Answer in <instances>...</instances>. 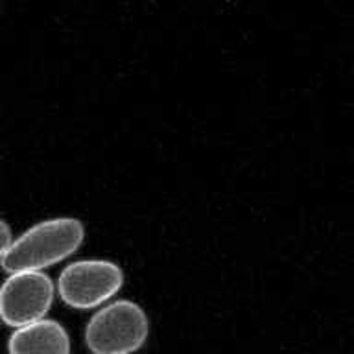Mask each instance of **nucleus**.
Masks as SVG:
<instances>
[{"label":"nucleus","mask_w":354,"mask_h":354,"mask_svg":"<svg viewBox=\"0 0 354 354\" xmlns=\"http://www.w3.org/2000/svg\"><path fill=\"white\" fill-rule=\"evenodd\" d=\"M85 229L76 218H54L39 221L10 243L2 266L10 273L41 271L66 259L83 242Z\"/></svg>","instance_id":"nucleus-1"},{"label":"nucleus","mask_w":354,"mask_h":354,"mask_svg":"<svg viewBox=\"0 0 354 354\" xmlns=\"http://www.w3.org/2000/svg\"><path fill=\"white\" fill-rule=\"evenodd\" d=\"M148 330L142 306L133 301H115L91 317L85 342L94 354H129L142 347Z\"/></svg>","instance_id":"nucleus-2"},{"label":"nucleus","mask_w":354,"mask_h":354,"mask_svg":"<svg viewBox=\"0 0 354 354\" xmlns=\"http://www.w3.org/2000/svg\"><path fill=\"white\" fill-rule=\"evenodd\" d=\"M124 273L111 260H77L61 271L57 290L61 299L74 308H93L122 288Z\"/></svg>","instance_id":"nucleus-3"},{"label":"nucleus","mask_w":354,"mask_h":354,"mask_svg":"<svg viewBox=\"0 0 354 354\" xmlns=\"http://www.w3.org/2000/svg\"><path fill=\"white\" fill-rule=\"evenodd\" d=\"M54 299V284L43 271L11 273L0 286V317L10 326L44 319Z\"/></svg>","instance_id":"nucleus-4"},{"label":"nucleus","mask_w":354,"mask_h":354,"mask_svg":"<svg viewBox=\"0 0 354 354\" xmlns=\"http://www.w3.org/2000/svg\"><path fill=\"white\" fill-rule=\"evenodd\" d=\"M10 354H71V339L57 321L39 319L15 328Z\"/></svg>","instance_id":"nucleus-5"},{"label":"nucleus","mask_w":354,"mask_h":354,"mask_svg":"<svg viewBox=\"0 0 354 354\" xmlns=\"http://www.w3.org/2000/svg\"><path fill=\"white\" fill-rule=\"evenodd\" d=\"M11 242H13V238H11L10 225H8L4 220H0V260H2V257H4V253L8 251Z\"/></svg>","instance_id":"nucleus-6"}]
</instances>
